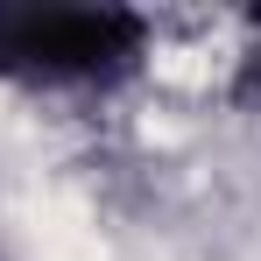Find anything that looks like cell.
<instances>
[{"label": "cell", "mask_w": 261, "mask_h": 261, "mask_svg": "<svg viewBox=\"0 0 261 261\" xmlns=\"http://www.w3.org/2000/svg\"><path fill=\"white\" fill-rule=\"evenodd\" d=\"M141 49L127 7H0V71L14 78H106Z\"/></svg>", "instance_id": "1"}, {"label": "cell", "mask_w": 261, "mask_h": 261, "mask_svg": "<svg viewBox=\"0 0 261 261\" xmlns=\"http://www.w3.org/2000/svg\"><path fill=\"white\" fill-rule=\"evenodd\" d=\"M254 78H261V57H254Z\"/></svg>", "instance_id": "2"}]
</instances>
